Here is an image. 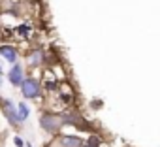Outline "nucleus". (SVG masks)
<instances>
[{
	"mask_svg": "<svg viewBox=\"0 0 160 147\" xmlns=\"http://www.w3.org/2000/svg\"><path fill=\"white\" fill-rule=\"evenodd\" d=\"M92 108H94V109H96V108H102V100H100V102H92Z\"/></svg>",
	"mask_w": 160,
	"mask_h": 147,
	"instance_id": "ddd939ff",
	"label": "nucleus"
},
{
	"mask_svg": "<svg viewBox=\"0 0 160 147\" xmlns=\"http://www.w3.org/2000/svg\"><path fill=\"white\" fill-rule=\"evenodd\" d=\"M0 104H2V111H4L6 119L10 121V124H12L13 128H19L21 121H19V117H17V108H15V104H13L10 98H0Z\"/></svg>",
	"mask_w": 160,
	"mask_h": 147,
	"instance_id": "7ed1b4c3",
	"label": "nucleus"
},
{
	"mask_svg": "<svg viewBox=\"0 0 160 147\" xmlns=\"http://www.w3.org/2000/svg\"><path fill=\"white\" fill-rule=\"evenodd\" d=\"M15 108H17V117H19V121H21V123H23V121H27V119H28V115H30L28 106H27L25 102H21V104H17Z\"/></svg>",
	"mask_w": 160,
	"mask_h": 147,
	"instance_id": "6e6552de",
	"label": "nucleus"
},
{
	"mask_svg": "<svg viewBox=\"0 0 160 147\" xmlns=\"http://www.w3.org/2000/svg\"><path fill=\"white\" fill-rule=\"evenodd\" d=\"M2 79H4V70H2V66H0V87H2Z\"/></svg>",
	"mask_w": 160,
	"mask_h": 147,
	"instance_id": "f8f14e48",
	"label": "nucleus"
},
{
	"mask_svg": "<svg viewBox=\"0 0 160 147\" xmlns=\"http://www.w3.org/2000/svg\"><path fill=\"white\" fill-rule=\"evenodd\" d=\"M0 55H2V58L10 64H15L17 58H19V53L13 45H0Z\"/></svg>",
	"mask_w": 160,
	"mask_h": 147,
	"instance_id": "423d86ee",
	"label": "nucleus"
},
{
	"mask_svg": "<svg viewBox=\"0 0 160 147\" xmlns=\"http://www.w3.org/2000/svg\"><path fill=\"white\" fill-rule=\"evenodd\" d=\"M28 62H30V66L38 68L40 64H43V53H42L40 49H36V51H30V55H28Z\"/></svg>",
	"mask_w": 160,
	"mask_h": 147,
	"instance_id": "0eeeda50",
	"label": "nucleus"
},
{
	"mask_svg": "<svg viewBox=\"0 0 160 147\" xmlns=\"http://www.w3.org/2000/svg\"><path fill=\"white\" fill-rule=\"evenodd\" d=\"M25 147H32V145H30V143H25Z\"/></svg>",
	"mask_w": 160,
	"mask_h": 147,
	"instance_id": "4468645a",
	"label": "nucleus"
},
{
	"mask_svg": "<svg viewBox=\"0 0 160 147\" xmlns=\"http://www.w3.org/2000/svg\"><path fill=\"white\" fill-rule=\"evenodd\" d=\"M19 87H21L23 98H27V100H34V98L42 96V83L34 78H23Z\"/></svg>",
	"mask_w": 160,
	"mask_h": 147,
	"instance_id": "f03ea898",
	"label": "nucleus"
},
{
	"mask_svg": "<svg viewBox=\"0 0 160 147\" xmlns=\"http://www.w3.org/2000/svg\"><path fill=\"white\" fill-rule=\"evenodd\" d=\"M51 145H57V147H81L83 139L77 138V136H58L57 141H53Z\"/></svg>",
	"mask_w": 160,
	"mask_h": 147,
	"instance_id": "20e7f679",
	"label": "nucleus"
},
{
	"mask_svg": "<svg viewBox=\"0 0 160 147\" xmlns=\"http://www.w3.org/2000/svg\"><path fill=\"white\" fill-rule=\"evenodd\" d=\"M40 126L49 134H58L60 128L64 126V123H62V117L58 113H42L40 115Z\"/></svg>",
	"mask_w": 160,
	"mask_h": 147,
	"instance_id": "f257e3e1",
	"label": "nucleus"
},
{
	"mask_svg": "<svg viewBox=\"0 0 160 147\" xmlns=\"http://www.w3.org/2000/svg\"><path fill=\"white\" fill-rule=\"evenodd\" d=\"M6 78H8V81H10L13 87H19V85H21V81H23V78H25V70H23V66L15 62V64H13V68L8 72V76H6Z\"/></svg>",
	"mask_w": 160,
	"mask_h": 147,
	"instance_id": "39448f33",
	"label": "nucleus"
},
{
	"mask_svg": "<svg viewBox=\"0 0 160 147\" xmlns=\"http://www.w3.org/2000/svg\"><path fill=\"white\" fill-rule=\"evenodd\" d=\"M13 143H15V147H25V141H23L19 136H15V138H13Z\"/></svg>",
	"mask_w": 160,
	"mask_h": 147,
	"instance_id": "9b49d317",
	"label": "nucleus"
},
{
	"mask_svg": "<svg viewBox=\"0 0 160 147\" xmlns=\"http://www.w3.org/2000/svg\"><path fill=\"white\" fill-rule=\"evenodd\" d=\"M87 145H91V147H100V143H102V139L98 138V136H91L87 141H85Z\"/></svg>",
	"mask_w": 160,
	"mask_h": 147,
	"instance_id": "9d476101",
	"label": "nucleus"
},
{
	"mask_svg": "<svg viewBox=\"0 0 160 147\" xmlns=\"http://www.w3.org/2000/svg\"><path fill=\"white\" fill-rule=\"evenodd\" d=\"M30 30H32V27H30V25H27V23L17 25V34H19V36H23V38H27V36L30 34Z\"/></svg>",
	"mask_w": 160,
	"mask_h": 147,
	"instance_id": "1a4fd4ad",
	"label": "nucleus"
}]
</instances>
